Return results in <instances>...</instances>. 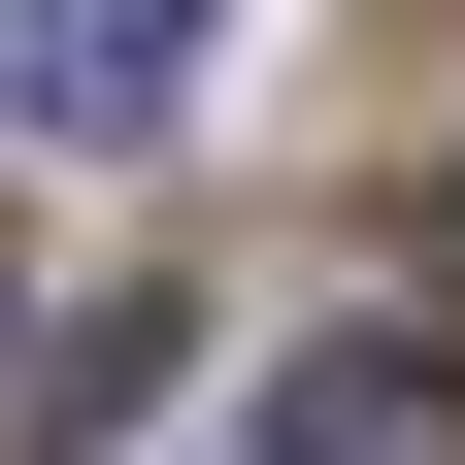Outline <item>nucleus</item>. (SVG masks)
Instances as JSON below:
<instances>
[{
    "instance_id": "obj_1",
    "label": "nucleus",
    "mask_w": 465,
    "mask_h": 465,
    "mask_svg": "<svg viewBox=\"0 0 465 465\" xmlns=\"http://www.w3.org/2000/svg\"><path fill=\"white\" fill-rule=\"evenodd\" d=\"M0 67H34V134H134L166 166V100L232 67V0H0Z\"/></svg>"
},
{
    "instance_id": "obj_2",
    "label": "nucleus",
    "mask_w": 465,
    "mask_h": 465,
    "mask_svg": "<svg viewBox=\"0 0 465 465\" xmlns=\"http://www.w3.org/2000/svg\"><path fill=\"white\" fill-rule=\"evenodd\" d=\"M266 465H465V366L432 332H332V366H266Z\"/></svg>"
},
{
    "instance_id": "obj_3",
    "label": "nucleus",
    "mask_w": 465,
    "mask_h": 465,
    "mask_svg": "<svg viewBox=\"0 0 465 465\" xmlns=\"http://www.w3.org/2000/svg\"><path fill=\"white\" fill-rule=\"evenodd\" d=\"M166 366H200V332H166V300H100L67 366H34V432H0V465H100V432H134V399H166Z\"/></svg>"
},
{
    "instance_id": "obj_4",
    "label": "nucleus",
    "mask_w": 465,
    "mask_h": 465,
    "mask_svg": "<svg viewBox=\"0 0 465 465\" xmlns=\"http://www.w3.org/2000/svg\"><path fill=\"white\" fill-rule=\"evenodd\" d=\"M0 432H34V332H0Z\"/></svg>"
}]
</instances>
